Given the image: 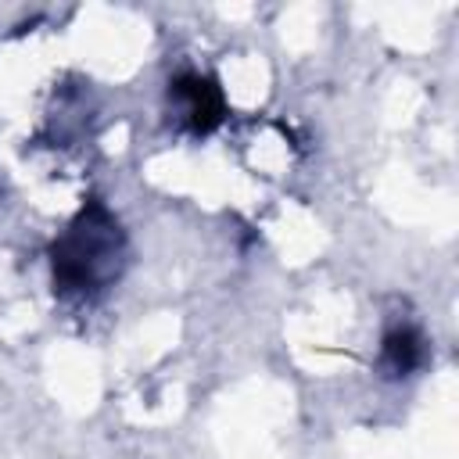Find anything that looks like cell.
Listing matches in <instances>:
<instances>
[{
  "label": "cell",
  "instance_id": "cell-3",
  "mask_svg": "<svg viewBox=\"0 0 459 459\" xmlns=\"http://www.w3.org/2000/svg\"><path fill=\"white\" fill-rule=\"evenodd\" d=\"M423 362V337L412 326H391L380 344V369L384 377H409Z\"/></svg>",
  "mask_w": 459,
  "mask_h": 459
},
{
  "label": "cell",
  "instance_id": "cell-2",
  "mask_svg": "<svg viewBox=\"0 0 459 459\" xmlns=\"http://www.w3.org/2000/svg\"><path fill=\"white\" fill-rule=\"evenodd\" d=\"M169 111H172L176 126H183L186 133L204 136L226 118V97H222V90L212 75L179 72L169 82Z\"/></svg>",
  "mask_w": 459,
  "mask_h": 459
},
{
  "label": "cell",
  "instance_id": "cell-1",
  "mask_svg": "<svg viewBox=\"0 0 459 459\" xmlns=\"http://www.w3.org/2000/svg\"><path fill=\"white\" fill-rule=\"evenodd\" d=\"M122 265H126V233L122 222L100 201H90L50 244L54 290L65 298L100 294L122 276Z\"/></svg>",
  "mask_w": 459,
  "mask_h": 459
}]
</instances>
